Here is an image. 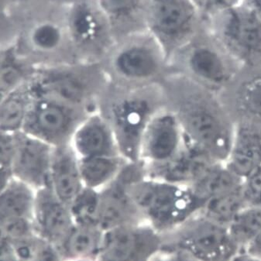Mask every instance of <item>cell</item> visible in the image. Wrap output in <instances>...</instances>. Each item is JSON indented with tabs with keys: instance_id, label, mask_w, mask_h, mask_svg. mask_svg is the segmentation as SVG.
<instances>
[{
	"instance_id": "1",
	"label": "cell",
	"mask_w": 261,
	"mask_h": 261,
	"mask_svg": "<svg viewBox=\"0 0 261 261\" xmlns=\"http://www.w3.org/2000/svg\"><path fill=\"white\" fill-rule=\"evenodd\" d=\"M161 86L165 103L178 119L188 142L225 163L232 145L236 120L223 95L172 71Z\"/></svg>"
},
{
	"instance_id": "2",
	"label": "cell",
	"mask_w": 261,
	"mask_h": 261,
	"mask_svg": "<svg viewBox=\"0 0 261 261\" xmlns=\"http://www.w3.org/2000/svg\"><path fill=\"white\" fill-rule=\"evenodd\" d=\"M165 105L161 83L123 86L110 83L96 110L110 124L121 156L129 163H137L144 131L155 113Z\"/></svg>"
},
{
	"instance_id": "3",
	"label": "cell",
	"mask_w": 261,
	"mask_h": 261,
	"mask_svg": "<svg viewBox=\"0 0 261 261\" xmlns=\"http://www.w3.org/2000/svg\"><path fill=\"white\" fill-rule=\"evenodd\" d=\"M110 84L102 62H71L36 68L30 80L34 96L89 112Z\"/></svg>"
},
{
	"instance_id": "4",
	"label": "cell",
	"mask_w": 261,
	"mask_h": 261,
	"mask_svg": "<svg viewBox=\"0 0 261 261\" xmlns=\"http://www.w3.org/2000/svg\"><path fill=\"white\" fill-rule=\"evenodd\" d=\"M102 64L110 83L119 86L160 84L170 72L163 49L147 31L117 41Z\"/></svg>"
},
{
	"instance_id": "5",
	"label": "cell",
	"mask_w": 261,
	"mask_h": 261,
	"mask_svg": "<svg viewBox=\"0 0 261 261\" xmlns=\"http://www.w3.org/2000/svg\"><path fill=\"white\" fill-rule=\"evenodd\" d=\"M169 66L170 71L220 95L229 89L244 69L218 43L206 26L171 58Z\"/></svg>"
},
{
	"instance_id": "6",
	"label": "cell",
	"mask_w": 261,
	"mask_h": 261,
	"mask_svg": "<svg viewBox=\"0 0 261 261\" xmlns=\"http://www.w3.org/2000/svg\"><path fill=\"white\" fill-rule=\"evenodd\" d=\"M205 26L224 50L243 68L261 67V23L239 4L205 19Z\"/></svg>"
},
{
	"instance_id": "7",
	"label": "cell",
	"mask_w": 261,
	"mask_h": 261,
	"mask_svg": "<svg viewBox=\"0 0 261 261\" xmlns=\"http://www.w3.org/2000/svg\"><path fill=\"white\" fill-rule=\"evenodd\" d=\"M205 28V17L193 0H149L147 30L168 62Z\"/></svg>"
},
{
	"instance_id": "8",
	"label": "cell",
	"mask_w": 261,
	"mask_h": 261,
	"mask_svg": "<svg viewBox=\"0 0 261 261\" xmlns=\"http://www.w3.org/2000/svg\"><path fill=\"white\" fill-rule=\"evenodd\" d=\"M67 36L77 62H102L116 44L96 0H75L67 16Z\"/></svg>"
},
{
	"instance_id": "9",
	"label": "cell",
	"mask_w": 261,
	"mask_h": 261,
	"mask_svg": "<svg viewBox=\"0 0 261 261\" xmlns=\"http://www.w3.org/2000/svg\"><path fill=\"white\" fill-rule=\"evenodd\" d=\"M130 195L137 210L155 220L171 222L199 212L202 203L189 186L145 175L131 185Z\"/></svg>"
},
{
	"instance_id": "10",
	"label": "cell",
	"mask_w": 261,
	"mask_h": 261,
	"mask_svg": "<svg viewBox=\"0 0 261 261\" xmlns=\"http://www.w3.org/2000/svg\"><path fill=\"white\" fill-rule=\"evenodd\" d=\"M92 112L34 96L23 131L53 147L70 145L74 131Z\"/></svg>"
},
{
	"instance_id": "11",
	"label": "cell",
	"mask_w": 261,
	"mask_h": 261,
	"mask_svg": "<svg viewBox=\"0 0 261 261\" xmlns=\"http://www.w3.org/2000/svg\"><path fill=\"white\" fill-rule=\"evenodd\" d=\"M186 144V136L178 119L165 105L155 113L144 131L140 162L145 170L163 166L174 159Z\"/></svg>"
},
{
	"instance_id": "12",
	"label": "cell",
	"mask_w": 261,
	"mask_h": 261,
	"mask_svg": "<svg viewBox=\"0 0 261 261\" xmlns=\"http://www.w3.org/2000/svg\"><path fill=\"white\" fill-rule=\"evenodd\" d=\"M16 152L12 165L13 177L35 189L49 186L55 147L25 134H15Z\"/></svg>"
},
{
	"instance_id": "13",
	"label": "cell",
	"mask_w": 261,
	"mask_h": 261,
	"mask_svg": "<svg viewBox=\"0 0 261 261\" xmlns=\"http://www.w3.org/2000/svg\"><path fill=\"white\" fill-rule=\"evenodd\" d=\"M200 215L188 240L189 250L201 261H230L240 250L232 242L227 226Z\"/></svg>"
},
{
	"instance_id": "14",
	"label": "cell",
	"mask_w": 261,
	"mask_h": 261,
	"mask_svg": "<svg viewBox=\"0 0 261 261\" xmlns=\"http://www.w3.org/2000/svg\"><path fill=\"white\" fill-rule=\"evenodd\" d=\"M70 146L79 159L121 156L110 124L98 110L89 113L80 123Z\"/></svg>"
},
{
	"instance_id": "15",
	"label": "cell",
	"mask_w": 261,
	"mask_h": 261,
	"mask_svg": "<svg viewBox=\"0 0 261 261\" xmlns=\"http://www.w3.org/2000/svg\"><path fill=\"white\" fill-rule=\"evenodd\" d=\"M226 167L244 180L261 167V123L245 118L236 120Z\"/></svg>"
},
{
	"instance_id": "16",
	"label": "cell",
	"mask_w": 261,
	"mask_h": 261,
	"mask_svg": "<svg viewBox=\"0 0 261 261\" xmlns=\"http://www.w3.org/2000/svg\"><path fill=\"white\" fill-rule=\"evenodd\" d=\"M219 162L186 140L184 148L174 159L163 166L145 170L146 176L191 187Z\"/></svg>"
},
{
	"instance_id": "17",
	"label": "cell",
	"mask_w": 261,
	"mask_h": 261,
	"mask_svg": "<svg viewBox=\"0 0 261 261\" xmlns=\"http://www.w3.org/2000/svg\"><path fill=\"white\" fill-rule=\"evenodd\" d=\"M49 186L56 196L68 206L85 189L79 158L71 146L54 148Z\"/></svg>"
},
{
	"instance_id": "18",
	"label": "cell",
	"mask_w": 261,
	"mask_h": 261,
	"mask_svg": "<svg viewBox=\"0 0 261 261\" xmlns=\"http://www.w3.org/2000/svg\"><path fill=\"white\" fill-rule=\"evenodd\" d=\"M110 23L116 43L122 39L147 31L149 0H96Z\"/></svg>"
},
{
	"instance_id": "19",
	"label": "cell",
	"mask_w": 261,
	"mask_h": 261,
	"mask_svg": "<svg viewBox=\"0 0 261 261\" xmlns=\"http://www.w3.org/2000/svg\"><path fill=\"white\" fill-rule=\"evenodd\" d=\"M34 213L44 230L53 237H61L69 229V207L56 196L50 186L36 191Z\"/></svg>"
},
{
	"instance_id": "20",
	"label": "cell",
	"mask_w": 261,
	"mask_h": 261,
	"mask_svg": "<svg viewBox=\"0 0 261 261\" xmlns=\"http://www.w3.org/2000/svg\"><path fill=\"white\" fill-rule=\"evenodd\" d=\"M85 189L101 192L111 184L127 162L120 156H102L79 159Z\"/></svg>"
},
{
	"instance_id": "21",
	"label": "cell",
	"mask_w": 261,
	"mask_h": 261,
	"mask_svg": "<svg viewBox=\"0 0 261 261\" xmlns=\"http://www.w3.org/2000/svg\"><path fill=\"white\" fill-rule=\"evenodd\" d=\"M33 99L29 81L0 100V131L21 132Z\"/></svg>"
},
{
	"instance_id": "22",
	"label": "cell",
	"mask_w": 261,
	"mask_h": 261,
	"mask_svg": "<svg viewBox=\"0 0 261 261\" xmlns=\"http://www.w3.org/2000/svg\"><path fill=\"white\" fill-rule=\"evenodd\" d=\"M242 179L231 171L226 164L219 162L213 165L190 188L203 205L210 198L239 189L242 186Z\"/></svg>"
},
{
	"instance_id": "23",
	"label": "cell",
	"mask_w": 261,
	"mask_h": 261,
	"mask_svg": "<svg viewBox=\"0 0 261 261\" xmlns=\"http://www.w3.org/2000/svg\"><path fill=\"white\" fill-rule=\"evenodd\" d=\"M36 190L13 177L0 193V219L27 218L34 213Z\"/></svg>"
},
{
	"instance_id": "24",
	"label": "cell",
	"mask_w": 261,
	"mask_h": 261,
	"mask_svg": "<svg viewBox=\"0 0 261 261\" xmlns=\"http://www.w3.org/2000/svg\"><path fill=\"white\" fill-rule=\"evenodd\" d=\"M35 67L12 50H4L0 58V100L28 83Z\"/></svg>"
},
{
	"instance_id": "25",
	"label": "cell",
	"mask_w": 261,
	"mask_h": 261,
	"mask_svg": "<svg viewBox=\"0 0 261 261\" xmlns=\"http://www.w3.org/2000/svg\"><path fill=\"white\" fill-rule=\"evenodd\" d=\"M247 205L241 186L232 192L206 200L199 212L216 223L227 226Z\"/></svg>"
},
{
	"instance_id": "26",
	"label": "cell",
	"mask_w": 261,
	"mask_h": 261,
	"mask_svg": "<svg viewBox=\"0 0 261 261\" xmlns=\"http://www.w3.org/2000/svg\"><path fill=\"white\" fill-rule=\"evenodd\" d=\"M249 69L251 74L237 90V107L240 118L261 123V67Z\"/></svg>"
},
{
	"instance_id": "27",
	"label": "cell",
	"mask_w": 261,
	"mask_h": 261,
	"mask_svg": "<svg viewBox=\"0 0 261 261\" xmlns=\"http://www.w3.org/2000/svg\"><path fill=\"white\" fill-rule=\"evenodd\" d=\"M232 242L240 252L261 230V206L247 205L227 226Z\"/></svg>"
},
{
	"instance_id": "28",
	"label": "cell",
	"mask_w": 261,
	"mask_h": 261,
	"mask_svg": "<svg viewBox=\"0 0 261 261\" xmlns=\"http://www.w3.org/2000/svg\"><path fill=\"white\" fill-rule=\"evenodd\" d=\"M137 240L127 229H115L106 240L105 253L109 261H129L135 254Z\"/></svg>"
},
{
	"instance_id": "29",
	"label": "cell",
	"mask_w": 261,
	"mask_h": 261,
	"mask_svg": "<svg viewBox=\"0 0 261 261\" xmlns=\"http://www.w3.org/2000/svg\"><path fill=\"white\" fill-rule=\"evenodd\" d=\"M71 217L83 224L98 223L99 192L84 189L69 205Z\"/></svg>"
},
{
	"instance_id": "30",
	"label": "cell",
	"mask_w": 261,
	"mask_h": 261,
	"mask_svg": "<svg viewBox=\"0 0 261 261\" xmlns=\"http://www.w3.org/2000/svg\"><path fill=\"white\" fill-rule=\"evenodd\" d=\"M96 246V237L87 228H79L68 240V250L73 254L84 255L92 252Z\"/></svg>"
},
{
	"instance_id": "31",
	"label": "cell",
	"mask_w": 261,
	"mask_h": 261,
	"mask_svg": "<svg viewBox=\"0 0 261 261\" xmlns=\"http://www.w3.org/2000/svg\"><path fill=\"white\" fill-rule=\"evenodd\" d=\"M242 191L249 205L261 206V167L243 180Z\"/></svg>"
},
{
	"instance_id": "32",
	"label": "cell",
	"mask_w": 261,
	"mask_h": 261,
	"mask_svg": "<svg viewBox=\"0 0 261 261\" xmlns=\"http://www.w3.org/2000/svg\"><path fill=\"white\" fill-rule=\"evenodd\" d=\"M16 152L15 134L0 131V163L12 168Z\"/></svg>"
},
{
	"instance_id": "33",
	"label": "cell",
	"mask_w": 261,
	"mask_h": 261,
	"mask_svg": "<svg viewBox=\"0 0 261 261\" xmlns=\"http://www.w3.org/2000/svg\"><path fill=\"white\" fill-rule=\"evenodd\" d=\"M205 19L221 10L238 5L241 0H193Z\"/></svg>"
},
{
	"instance_id": "34",
	"label": "cell",
	"mask_w": 261,
	"mask_h": 261,
	"mask_svg": "<svg viewBox=\"0 0 261 261\" xmlns=\"http://www.w3.org/2000/svg\"><path fill=\"white\" fill-rule=\"evenodd\" d=\"M2 227L12 237H20L28 230L26 218H5L0 219Z\"/></svg>"
},
{
	"instance_id": "35",
	"label": "cell",
	"mask_w": 261,
	"mask_h": 261,
	"mask_svg": "<svg viewBox=\"0 0 261 261\" xmlns=\"http://www.w3.org/2000/svg\"><path fill=\"white\" fill-rule=\"evenodd\" d=\"M240 252H244L253 257L261 259V230L252 238Z\"/></svg>"
},
{
	"instance_id": "36",
	"label": "cell",
	"mask_w": 261,
	"mask_h": 261,
	"mask_svg": "<svg viewBox=\"0 0 261 261\" xmlns=\"http://www.w3.org/2000/svg\"><path fill=\"white\" fill-rule=\"evenodd\" d=\"M13 177L12 168L0 163V193L7 187Z\"/></svg>"
},
{
	"instance_id": "37",
	"label": "cell",
	"mask_w": 261,
	"mask_h": 261,
	"mask_svg": "<svg viewBox=\"0 0 261 261\" xmlns=\"http://www.w3.org/2000/svg\"><path fill=\"white\" fill-rule=\"evenodd\" d=\"M16 253L18 256L24 260H29L33 258L34 254V250H33L32 246L31 244L23 243V244H19L16 247Z\"/></svg>"
},
{
	"instance_id": "38",
	"label": "cell",
	"mask_w": 261,
	"mask_h": 261,
	"mask_svg": "<svg viewBox=\"0 0 261 261\" xmlns=\"http://www.w3.org/2000/svg\"><path fill=\"white\" fill-rule=\"evenodd\" d=\"M240 4L250 9L261 23V0H241Z\"/></svg>"
},
{
	"instance_id": "39",
	"label": "cell",
	"mask_w": 261,
	"mask_h": 261,
	"mask_svg": "<svg viewBox=\"0 0 261 261\" xmlns=\"http://www.w3.org/2000/svg\"><path fill=\"white\" fill-rule=\"evenodd\" d=\"M10 249L7 243L0 240V261H11Z\"/></svg>"
},
{
	"instance_id": "40",
	"label": "cell",
	"mask_w": 261,
	"mask_h": 261,
	"mask_svg": "<svg viewBox=\"0 0 261 261\" xmlns=\"http://www.w3.org/2000/svg\"><path fill=\"white\" fill-rule=\"evenodd\" d=\"M230 261H261V259L249 256L244 252H239L230 259Z\"/></svg>"
},
{
	"instance_id": "41",
	"label": "cell",
	"mask_w": 261,
	"mask_h": 261,
	"mask_svg": "<svg viewBox=\"0 0 261 261\" xmlns=\"http://www.w3.org/2000/svg\"><path fill=\"white\" fill-rule=\"evenodd\" d=\"M37 261H57V257L51 250L47 249L41 253V256Z\"/></svg>"
},
{
	"instance_id": "42",
	"label": "cell",
	"mask_w": 261,
	"mask_h": 261,
	"mask_svg": "<svg viewBox=\"0 0 261 261\" xmlns=\"http://www.w3.org/2000/svg\"><path fill=\"white\" fill-rule=\"evenodd\" d=\"M4 50H0V58L2 56L3 53H4Z\"/></svg>"
},
{
	"instance_id": "43",
	"label": "cell",
	"mask_w": 261,
	"mask_h": 261,
	"mask_svg": "<svg viewBox=\"0 0 261 261\" xmlns=\"http://www.w3.org/2000/svg\"><path fill=\"white\" fill-rule=\"evenodd\" d=\"M0 6H1V0H0Z\"/></svg>"
}]
</instances>
